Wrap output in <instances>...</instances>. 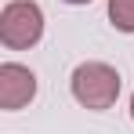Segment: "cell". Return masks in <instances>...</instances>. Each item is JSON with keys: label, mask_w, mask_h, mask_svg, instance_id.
<instances>
[{"label": "cell", "mask_w": 134, "mask_h": 134, "mask_svg": "<svg viewBox=\"0 0 134 134\" xmlns=\"http://www.w3.org/2000/svg\"><path fill=\"white\" fill-rule=\"evenodd\" d=\"M40 36H44V11H40V4L11 0L0 11V40H4V47L22 51V47H33Z\"/></svg>", "instance_id": "obj_2"}, {"label": "cell", "mask_w": 134, "mask_h": 134, "mask_svg": "<svg viewBox=\"0 0 134 134\" xmlns=\"http://www.w3.org/2000/svg\"><path fill=\"white\" fill-rule=\"evenodd\" d=\"M131 120H134V94H131Z\"/></svg>", "instance_id": "obj_6"}, {"label": "cell", "mask_w": 134, "mask_h": 134, "mask_svg": "<svg viewBox=\"0 0 134 134\" xmlns=\"http://www.w3.org/2000/svg\"><path fill=\"white\" fill-rule=\"evenodd\" d=\"M109 22L120 33H134V0H109Z\"/></svg>", "instance_id": "obj_4"}, {"label": "cell", "mask_w": 134, "mask_h": 134, "mask_svg": "<svg viewBox=\"0 0 134 134\" xmlns=\"http://www.w3.org/2000/svg\"><path fill=\"white\" fill-rule=\"evenodd\" d=\"M65 4H91V0H65Z\"/></svg>", "instance_id": "obj_5"}, {"label": "cell", "mask_w": 134, "mask_h": 134, "mask_svg": "<svg viewBox=\"0 0 134 134\" xmlns=\"http://www.w3.org/2000/svg\"><path fill=\"white\" fill-rule=\"evenodd\" d=\"M36 98V76H33V69L18 65V62H4L0 65V109L15 112L29 105Z\"/></svg>", "instance_id": "obj_3"}, {"label": "cell", "mask_w": 134, "mask_h": 134, "mask_svg": "<svg viewBox=\"0 0 134 134\" xmlns=\"http://www.w3.org/2000/svg\"><path fill=\"white\" fill-rule=\"evenodd\" d=\"M72 98L83 109H112L120 98V72L105 62H83L72 69Z\"/></svg>", "instance_id": "obj_1"}]
</instances>
